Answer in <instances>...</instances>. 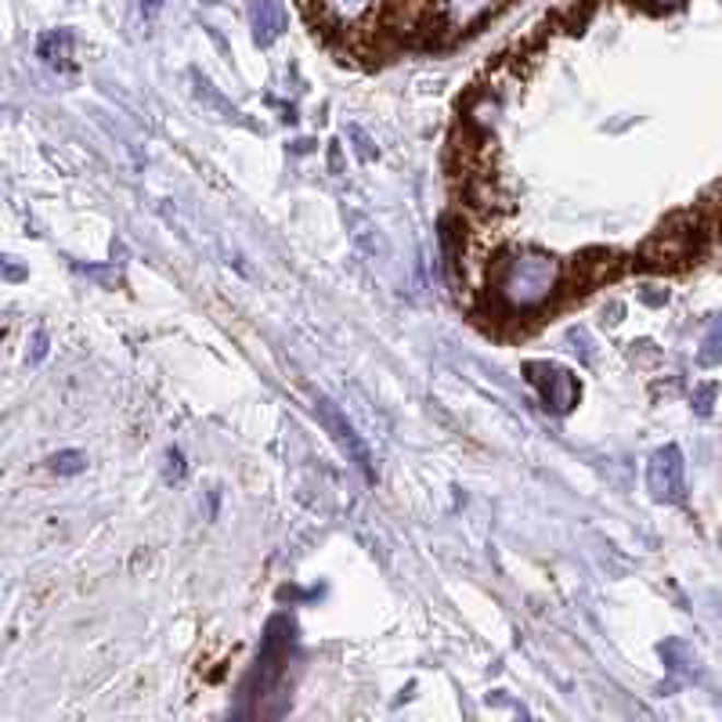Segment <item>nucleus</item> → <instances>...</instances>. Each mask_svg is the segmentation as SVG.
<instances>
[{
  "mask_svg": "<svg viewBox=\"0 0 722 722\" xmlns=\"http://www.w3.org/2000/svg\"><path fill=\"white\" fill-rule=\"evenodd\" d=\"M647 491L654 502H683L686 496V463L676 444H665L647 463Z\"/></svg>",
  "mask_w": 722,
  "mask_h": 722,
  "instance_id": "20e7f679",
  "label": "nucleus"
},
{
  "mask_svg": "<svg viewBox=\"0 0 722 722\" xmlns=\"http://www.w3.org/2000/svg\"><path fill=\"white\" fill-rule=\"evenodd\" d=\"M51 469L55 474H62V477H72V474H80V469H88V455L83 452H58V455H51Z\"/></svg>",
  "mask_w": 722,
  "mask_h": 722,
  "instance_id": "f8f14e48",
  "label": "nucleus"
},
{
  "mask_svg": "<svg viewBox=\"0 0 722 722\" xmlns=\"http://www.w3.org/2000/svg\"><path fill=\"white\" fill-rule=\"evenodd\" d=\"M715 394H719L715 383H701V387H694V412H697V416H712Z\"/></svg>",
  "mask_w": 722,
  "mask_h": 722,
  "instance_id": "ddd939ff",
  "label": "nucleus"
},
{
  "mask_svg": "<svg viewBox=\"0 0 722 722\" xmlns=\"http://www.w3.org/2000/svg\"><path fill=\"white\" fill-rule=\"evenodd\" d=\"M286 26H289V19H286L282 0H249V30H253V40L260 47L279 40Z\"/></svg>",
  "mask_w": 722,
  "mask_h": 722,
  "instance_id": "1a4fd4ad",
  "label": "nucleus"
},
{
  "mask_svg": "<svg viewBox=\"0 0 722 722\" xmlns=\"http://www.w3.org/2000/svg\"><path fill=\"white\" fill-rule=\"evenodd\" d=\"M527 380L535 383L542 401H546L549 412H557V416L571 412V408L578 405V394H582V387H578V380L571 376V372L560 365H549V361H527Z\"/></svg>",
  "mask_w": 722,
  "mask_h": 722,
  "instance_id": "39448f33",
  "label": "nucleus"
},
{
  "mask_svg": "<svg viewBox=\"0 0 722 722\" xmlns=\"http://www.w3.org/2000/svg\"><path fill=\"white\" fill-rule=\"evenodd\" d=\"M69 55H72V36L66 30L47 33L44 40H40V58H47L51 66H66Z\"/></svg>",
  "mask_w": 722,
  "mask_h": 722,
  "instance_id": "9b49d317",
  "label": "nucleus"
},
{
  "mask_svg": "<svg viewBox=\"0 0 722 722\" xmlns=\"http://www.w3.org/2000/svg\"><path fill=\"white\" fill-rule=\"evenodd\" d=\"M329 30H361L383 11V0H311Z\"/></svg>",
  "mask_w": 722,
  "mask_h": 722,
  "instance_id": "6e6552de",
  "label": "nucleus"
},
{
  "mask_svg": "<svg viewBox=\"0 0 722 722\" xmlns=\"http://www.w3.org/2000/svg\"><path fill=\"white\" fill-rule=\"evenodd\" d=\"M647 11H676L683 0H640Z\"/></svg>",
  "mask_w": 722,
  "mask_h": 722,
  "instance_id": "4468645a",
  "label": "nucleus"
},
{
  "mask_svg": "<svg viewBox=\"0 0 722 722\" xmlns=\"http://www.w3.org/2000/svg\"><path fill=\"white\" fill-rule=\"evenodd\" d=\"M704 210L701 213H679L668 224H661L654 235L647 238L640 257L650 268H686L704 253Z\"/></svg>",
  "mask_w": 722,
  "mask_h": 722,
  "instance_id": "f03ea898",
  "label": "nucleus"
},
{
  "mask_svg": "<svg viewBox=\"0 0 722 722\" xmlns=\"http://www.w3.org/2000/svg\"><path fill=\"white\" fill-rule=\"evenodd\" d=\"M315 416L322 419V427L329 430V438L336 441V449H340L347 459H351V463L361 469V477H365V480H376V466H372L369 444L358 438V430L351 427V419L340 412V405L329 401V397H318V401H315Z\"/></svg>",
  "mask_w": 722,
  "mask_h": 722,
  "instance_id": "7ed1b4c3",
  "label": "nucleus"
},
{
  "mask_svg": "<svg viewBox=\"0 0 722 722\" xmlns=\"http://www.w3.org/2000/svg\"><path fill=\"white\" fill-rule=\"evenodd\" d=\"M466 199L480 217L496 221V217L513 213V191L502 185V180L491 174V171H480V174H469V185H466Z\"/></svg>",
  "mask_w": 722,
  "mask_h": 722,
  "instance_id": "0eeeda50",
  "label": "nucleus"
},
{
  "mask_svg": "<svg viewBox=\"0 0 722 722\" xmlns=\"http://www.w3.org/2000/svg\"><path fill=\"white\" fill-rule=\"evenodd\" d=\"M563 282V264L552 257V253L542 249H516L510 257L499 260L496 268V289L499 304L513 315H524V311H538L546 307L557 289Z\"/></svg>",
  "mask_w": 722,
  "mask_h": 722,
  "instance_id": "f257e3e1",
  "label": "nucleus"
},
{
  "mask_svg": "<svg viewBox=\"0 0 722 722\" xmlns=\"http://www.w3.org/2000/svg\"><path fill=\"white\" fill-rule=\"evenodd\" d=\"M697 365H704V369L722 365V315L708 325V333L701 340V351H697Z\"/></svg>",
  "mask_w": 722,
  "mask_h": 722,
  "instance_id": "9d476101",
  "label": "nucleus"
},
{
  "mask_svg": "<svg viewBox=\"0 0 722 722\" xmlns=\"http://www.w3.org/2000/svg\"><path fill=\"white\" fill-rule=\"evenodd\" d=\"M351 138L358 141V155H361V160H372V149H369V138H365V135H361V130H358V127H351Z\"/></svg>",
  "mask_w": 722,
  "mask_h": 722,
  "instance_id": "2eb2a0df",
  "label": "nucleus"
},
{
  "mask_svg": "<svg viewBox=\"0 0 722 722\" xmlns=\"http://www.w3.org/2000/svg\"><path fill=\"white\" fill-rule=\"evenodd\" d=\"M499 8H502V0H433L430 22H433V30H441L444 36H459L466 30L480 26V22Z\"/></svg>",
  "mask_w": 722,
  "mask_h": 722,
  "instance_id": "423d86ee",
  "label": "nucleus"
}]
</instances>
